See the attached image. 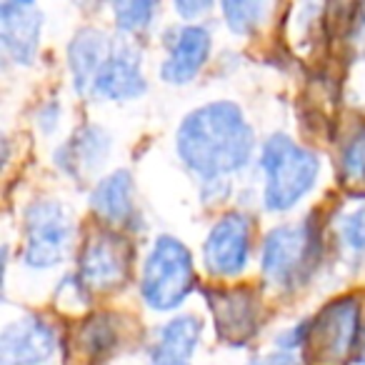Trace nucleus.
Returning <instances> with one entry per match:
<instances>
[{
    "instance_id": "1",
    "label": "nucleus",
    "mask_w": 365,
    "mask_h": 365,
    "mask_svg": "<svg viewBox=\"0 0 365 365\" xmlns=\"http://www.w3.org/2000/svg\"><path fill=\"white\" fill-rule=\"evenodd\" d=\"M255 130L233 101H210L182 118L175 133L178 160L200 182L228 180L255 153Z\"/></svg>"
},
{
    "instance_id": "2",
    "label": "nucleus",
    "mask_w": 365,
    "mask_h": 365,
    "mask_svg": "<svg viewBox=\"0 0 365 365\" xmlns=\"http://www.w3.org/2000/svg\"><path fill=\"white\" fill-rule=\"evenodd\" d=\"M258 170L265 180L263 208L270 213H288L318 185L320 158L285 133H273L260 145Z\"/></svg>"
},
{
    "instance_id": "3",
    "label": "nucleus",
    "mask_w": 365,
    "mask_h": 365,
    "mask_svg": "<svg viewBox=\"0 0 365 365\" xmlns=\"http://www.w3.org/2000/svg\"><path fill=\"white\" fill-rule=\"evenodd\" d=\"M323 258V235L313 218L280 223L263 238L260 273L278 290H295L308 283Z\"/></svg>"
},
{
    "instance_id": "4",
    "label": "nucleus",
    "mask_w": 365,
    "mask_h": 365,
    "mask_svg": "<svg viewBox=\"0 0 365 365\" xmlns=\"http://www.w3.org/2000/svg\"><path fill=\"white\" fill-rule=\"evenodd\" d=\"M195 288V263L175 235H158L143 260L140 300L155 313H173Z\"/></svg>"
},
{
    "instance_id": "5",
    "label": "nucleus",
    "mask_w": 365,
    "mask_h": 365,
    "mask_svg": "<svg viewBox=\"0 0 365 365\" xmlns=\"http://www.w3.org/2000/svg\"><path fill=\"white\" fill-rule=\"evenodd\" d=\"M363 305L355 295H343L315 313L305 330V358L315 365H345L358 358L363 345Z\"/></svg>"
},
{
    "instance_id": "6",
    "label": "nucleus",
    "mask_w": 365,
    "mask_h": 365,
    "mask_svg": "<svg viewBox=\"0 0 365 365\" xmlns=\"http://www.w3.org/2000/svg\"><path fill=\"white\" fill-rule=\"evenodd\" d=\"M23 265L31 270L58 268L76 240V223L66 203L38 198L23 215Z\"/></svg>"
},
{
    "instance_id": "7",
    "label": "nucleus",
    "mask_w": 365,
    "mask_h": 365,
    "mask_svg": "<svg viewBox=\"0 0 365 365\" xmlns=\"http://www.w3.org/2000/svg\"><path fill=\"white\" fill-rule=\"evenodd\" d=\"M133 268V245L118 230H101L91 235L81 250L76 278L93 293H110L128 283Z\"/></svg>"
},
{
    "instance_id": "8",
    "label": "nucleus",
    "mask_w": 365,
    "mask_h": 365,
    "mask_svg": "<svg viewBox=\"0 0 365 365\" xmlns=\"http://www.w3.org/2000/svg\"><path fill=\"white\" fill-rule=\"evenodd\" d=\"M253 223L240 210L223 213L203 243V265L213 278H238L250 263Z\"/></svg>"
},
{
    "instance_id": "9",
    "label": "nucleus",
    "mask_w": 365,
    "mask_h": 365,
    "mask_svg": "<svg viewBox=\"0 0 365 365\" xmlns=\"http://www.w3.org/2000/svg\"><path fill=\"white\" fill-rule=\"evenodd\" d=\"M165 58L158 76L168 86H188L205 68L213 51V36L203 23H185L165 33Z\"/></svg>"
},
{
    "instance_id": "10",
    "label": "nucleus",
    "mask_w": 365,
    "mask_h": 365,
    "mask_svg": "<svg viewBox=\"0 0 365 365\" xmlns=\"http://www.w3.org/2000/svg\"><path fill=\"white\" fill-rule=\"evenodd\" d=\"M208 308L215 320V333L230 348H243L260 330V303L250 288H205Z\"/></svg>"
},
{
    "instance_id": "11",
    "label": "nucleus",
    "mask_w": 365,
    "mask_h": 365,
    "mask_svg": "<svg viewBox=\"0 0 365 365\" xmlns=\"http://www.w3.org/2000/svg\"><path fill=\"white\" fill-rule=\"evenodd\" d=\"M58 350V333L41 315H23L0 333V365H46Z\"/></svg>"
},
{
    "instance_id": "12",
    "label": "nucleus",
    "mask_w": 365,
    "mask_h": 365,
    "mask_svg": "<svg viewBox=\"0 0 365 365\" xmlns=\"http://www.w3.org/2000/svg\"><path fill=\"white\" fill-rule=\"evenodd\" d=\"M43 11L36 3H0V46L11 63L33 66L41 48Z\"/></svg>"
},
{
    "instance_id": "13",
    "label": "nucleus",
    "mask_w": 365,
    "mask_h": 365,
    "mask_svg": "<svg viewBox=\"0 0 365 365\" xmlns=\"http://www.w3.org/2000/svg\"><path fill=\"white\" fill-rule=\"evenodd\" d=\"M148 91L145 73H143V56L130 43H115L108 63L101 68L96 83L91 88L93 98L101 101H135Z\"/></svg>"
},
{
    "instance_id": "14",
    "label": "nucleus",
    "mask_w": 365,
    "mask_h": 365,
    "mask_svg": "<svg viewBox=\"0 0 365 365\" xmlns=\"http://www.w3.org/2000/svg\"><path fill=\"white\" fill-rule=\"evenodd\" d=\"M120 348V328L118 315L96 313L86 318L68 340L66 363L73 365H103L115 350Z\"/></svg>"
},
{
    "instance_id": "15",
    "label": "nucleus",
    "mask_w": 365,
    "mask_h": 365,
    "mask_svg": "<svg viewBox=\"0 0 365 365\" xmlns=\"http://www.w3.org/2000/svg\"><path fill=\"white\" fill-rule=\"evenodd\" d=\"M115 41H110L101 28H81L68 43V71L73 78V88L78 96H91L101 68L108 63Z\"/></svg>"
},
{
    "instance_id": "16",
    "label": "nucleus",
    "mask_w": 365,
    "mask_h": 365,
    "mask_svg": "<svg viewBox=\"0 0 365 365\" xmlns=\"http://www.w3.org/2000/svg\"><path fill=\"white\" fill-rule=\"evenodd\" d=\"M110 148H113V140L106 128L83 125V128H78L63 145H58L53 160H56V165L61 168L66 175L83 178V175L96 173L98 168L108 160Z\"/></svg>"
},
{
    "instance_id": "17",
    "label": "nucleus",
    "mask_w": 365,
    "mask_h": 365,
    "mask_svg": "<svg viewBox=\"0 0 365 365\" xmlns=\"http://www.w3.org/2000/svg\"><path fill=\"white\" fill-rule=\"evenodd\" d=\"M91 210L108 225L128 228L138 218L135 180L128 170H113L91 190Z\"/></svg>"
},
{
    "instance_id": "18",
    "label": "nucleus",
    "mask_w": 365,
    "mask_h": 365,
    "mask_svg": "<svg viewBox=\"0 0 365 365\" xmlns=\"http://www.w3.org/2000/svg\"><path fill=\"white\" fill-rule=\"evenodd\" d=\"M200 338H203V323H200L198 315L193 313L175 315V318L165 320L158 328L155 343L150 345L148 358L190 363L195 350L200 348Z\"/></svg>"
},
{
    "instance_id": "19",
    "label": "nucleus",
    "mask_w": 365,
    "mask_h": 365,
    "mask_svg": "<svg viewBox=\"0 0 365 365\" xmlns=\"http://www.w3.org/2000/svg\"><path fill=\"white\" fill-rule=\"evenodd\" d=\"M338 180L355 198H365V120H355L338 148Z\"/></svg>"
},
{
    "instance_id": "20",
    "label": "nucleus",
    "mask_w": 365,
    "mask_h": 365,
    "mask_svg": "<svg viewBox=\"0 0 365 365\" xmlns=\"http://www.w3.org/2000/svg\"><path fill=\"white\" fill-rule=\"evenodd\" d=\"M333 238L345 263H365V198L338 210L333 218Z\"/></svg>"
},
{
    "instance_id": "21",
    "label": "nucleus",
    "mask_w": 365,
    "mask_h": 365,
    "mask_svg": "<svg viewBox=\"0 0 365 365\" xmlns=\"http://www.w3.org/2000/svg\"><path fill=\"white\" fill-rule=\"evenodd\" d=\"M220 13L225 18V26L235 36H250L265 21V16L270 13V6L260 3V0H235V3H220Z\"/></svg>"
},
{
    "instance_id": "22",
    "label": "nucleus",
    "mask_w": 365,
    "mask_h": 365,
    "mask_svg": "<svg viewBox=\"0 0 365 365\" xmlns=\"http://www.w3.org/2000/svg\"><path fill=\"white\" fill-rule=\"evenodd\" d=\"M158 8L160 6L150 3V0H133V3H113L110 11L118 31L125 33V36H138L155 23Z\"/></svg>"
},
{
    "instance_id": "23",
    "label": "nucleus",
    "mask_w": 365,
    "mask_h": 365,
    "mask_svg": "<svg viewBox=\"0 0 365 365\" xmlns=\"http://www.w3.org/2000/svg\"><path fill=\"white\" fill-rule=\"evenodd\" d=\"M173 8H175V13L182 18V21L193 23V21H200L203 16H208V13L213 11V3H205V0H203V3H188V0H178Z\"/></svg>"
},
{
    "instance_id": "24",
    "label": "nucleus",
    "mask_w": 365,
    "mask_h": 365,
    "mask_svg": "<svg viewBox=\"0 0 365 365\" xmlns=\"http://www.w3.org/2000/svg\"><path fill=\"white\" fill-rule=\"evenodd\" d=\"M250 365H300V358L295 353H288V350L273 348L270 353H263V355H258V358H253Z\"/></svg>"
},
{
    "instance_id": "25",
    "label": "nucleus",
    "mask_w": 365,
    "mask_h": 365,
    "mask_svg": "<svg viewBox=\"0 0 365 365\" xmlns=\"http://www.w3.org/2000/svg\"><path fill=\"white\" fill-rule=\"evenodd\" d=\"M61 106L58 103H46V106L38 110V128H41L43 133H48L51 135L53 130L58 128V123H61Z\"/></svg>"
},
{
    "instance_id": "26",
    "label": "nucleus",
    "mask_w": 365,
    "mask_h": 365,
    "mask_svg": "<svg viewBox=\"0 0 365 365\" xmlns=\"http://www.w3.org/2000/svg\"><path fill=\"white\" fill-rule=\"evenodd\" d=\"M148 365H193V363H178V360H160V358H148Z\"/></svg>"
},
{
    "instance_id": "27",
    "label": "nucleus",
    "mask_w": 365,
    "mask_h": 365,
    "mask_svg": "<svg viewBox=\"0 0 365 365\" xmlns=\"http://www.w3.org/2000/svg\"><path fill=\"white\" fill-rule=\"evenodd\" d=\"M358 363L365 365V338H363V345H360V353H358Z\"/></svg>"
},
{
    "instance_id": "28",
    "label": "nucleus",
    "mask_w": 365,
    "mask_h": 365,
    "mask_svg": "<svg viewBox=\"0 0 365 365\" xmlns=\"http://www.w3.org/2000/svg\"><path fill=\"white\" fill-rule=\"evenodd\" d=\"M360 18H363V23H365V6L360 8Z\"/></svg>"
}]
</instances>
